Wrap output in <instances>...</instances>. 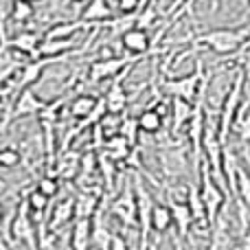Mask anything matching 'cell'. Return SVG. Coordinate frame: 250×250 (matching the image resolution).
Returning <instances> with one entry per match:
<instances>
[{
    "label": "cell",
    "instance_id": "cell-3",
    "mask_svg": "<svg viewBox=\"0 0 250 250\" xmlns=\"http://www.w3.org/2000/svg\"><path fill=\"white\" fill-rule=\"evenodd\" d=\"M200 180H202L200 182V193H202V202H204V207H207L208 222H211V226H215L217 220H220L222 207H224V198H226L224 187L213 180L208 163H204L202 167H200Z\"/></svg>",
    "mask_w": 250,
    "mask_h": 250
},
{
    "label": "cell",
    "instance_id": "cell-29",
    "mask_svg": "<svg viewBox=\"0 0 250 250\" xmlns=\"http://www.w3.org/2000/svg\"><path fill=\"white\" fill-rule=\"evenodd\" d=\"M235 132L239 134V138H242L244 143H250V110L248 112L239 110L237 121H235Z\"/></svg>",
    "mask_w": 250,
    "mask_h": 250
},
{
    "label": "cell",
    "instance_id": "cell-25",
    "mask_svg": "<svg viewBox=\"0 0 250 250\" xmlns=\"http://www.w3.org/2000/svg\"><path fill=\"white\" fill-rule=\"evenodd\" d=\"M237 202H246L250 207V173L244 167L237 171V193H235Z\"/></svg>",
    "mask_w": 250,
    "mask_h": 250
},
{
    "label": "cell",
    "instance_id": "cell-23",
    "mask_svg": "<svg viewBox=\"0 0 250 250\" xmlns=\"http://www.w3.org/2000/svg\"><path fill=\"white\" fill-rule=\"evenodd\" d=\"M163 121L165 119L158 114V110L149 108L145 110V112H141V117H138V125H141V132L145 134H156L160 132V127H163Z\"/></svg>",
    "mask_w": 250,
    "mask_h": 250
},
{
    "label": "cell",
    "instance_id": "cell-38",
    "mask_svg": "<svg viewBox=\"0 0 250 250\" xmlns=\"http://www.w3.org/2000/svg\"><path fill=\"white\" fill-rule=\"evenodd\" d=\"M64 4H73V2H83V0H62Z\"/></svg>",
    "mask_w": 250,
    "mask_h": 250
},
{
    "label": "cell",
    "instance_id": "cell-19",
    "mask_svg": "<svg viewBox=\"0 0 250 250\" xmlns=\"http://www.w3.org/2000/svg\"><path fill=\"white\" fill-rule=\"evenodd\" d=\"M86 22L77 20V22H64V24H55L44 33V40H73L75 33L86 29Z\"/></svg>",
    "mask_w": 250,
    "mask_h": 250
},
{
    "label": "cell",
    "instance_id": "cell-21",
    "mask_svg": "<svg viewBox=\"0 0 250 250\" xmlns=\"http://www.w3.org/2000/svg\"><path fill=\"white\" fill-rule=\"evenodd\" d=\"M75 213H77V220H92V217L99 213L97 195L82 193L77 200H75Z\"/></svg>",
    "mask_w": 250,
    "mask_h": 250
},
{
    "label": "cell",
    "instance_id": "cell-20",
    "mask_svg": "<svg viewBox=\"0 0 250 250\" xmlns=\"http://www.w3.org/2000/svg\"><path fill=\"white\" fill-rule=\"evenodd\" d=\"M171 226H173L171 207H167V204H156L154 215H151V230L158 233V235H163V233H167Z\"/></svg>",
    "mask_w": 250,
    "mask_h": 250
},
{
    "label": "cell",
    "instance_id": "cell-28",
    "mask_svg": "<svg viewBox=\"0 0 250 250\" xmlns=\"http://www.w3.org/2000/svg\"><path fill=\"white\" fill-rule=\"evenodd\" d=\"M156 20H158V11H156L154 2H147L145 7H143V11L136 16V29L147 31L149 26H154Z\"/></svg>",
    "mask_w": 250,
    "mask_h": 250
},
{
    "label": "cell",
    "instance_id": "cell-42",
    "mask_svg": "<svg viewBox=\"0 0 250 250\" xmlns=\"http://www.w3.org/2000/svg\"><path fill=\"white\" fill-rule=\"evenodd\" d=\"M248 7H250V0H248Z\"/></svg>",
    "mask_w": 250,
    "mask_h": 250
},
{
    "label": "cell",
    "instance_id": "cell-6",
    "mask_svg": "<svg viewBox=\"0 0 250 250\" xmlns=\"http://www.w3.org/2000/svg\"><path fill=\"white\" fill-rule=\"evenodd\" d=\"M46 101L42 97L35 95L33 88L18 92L16 101H13V110H11V119H22V117H40L46 110Z\"/></svg>",
    "mask_w": 250,
    "mask_h": 250
},
{
    "label": "cell",
    "instance_id": "cell-32",
    "mask_svg": "<svg viewBox=\"0 0 250 250\" xmlns=\"http://www.w3.org/2000/svg\"><path fill=\"white\" fill-rule=\"evenodd\" d=\"M22 160L20 151L13 149V147H7V149L0 151V165H2L4 169H11V167H18V163Z\"/></svg>",
    "mask_w": 250,
    "mask_h": 250
},
{
    "label": "cell",
    "instance_id": "cell-2",
    "mask_svg": "<svg viewBox=\"0 0 250 250\" xmlns=\"http://www.w3.org/2000/svg\"><path fill=\"white\" fill-rule=\"evenodd\" d=\"M244 82H246V73L239 70L237 77L233 79V86H230L229 95L224 97V104H222L220 110V134L222 141L226 143L230 129L235 127V121H237V114L242 110V99H244Z\"/></svg>",
    "mask_w": 250,
    "mask_h": 250
},
{
    "label": "cell",
    "instance_id": "cell-12",
    "mask_svg": "<svg viewBox=\"0 0 250 250\" xmlns=\"http://www.w3.org/2000/svg\"><path fill=\"white\" fill-rule=\"evenodd\" d=\"M121 44L123 48L127 53H134V55H143V53L149 51V33L143 29H129L125 31V33L121 35Z\"/></svg>",
    "mask_w": 250,
    "mask_h": 250
},
{
    "label": "cell",
    "instance_id": "cell-11",
    "mask_svg": "<svg viewBox=\"0 0 250 250\" xmlns=\"http://www.w3.org/2000/svg\"><path fill=\"white\" fill-rule=\"evenodd\" d=\"M171 204V213H173V226L178 230V239H187L189 230L195 226V220H193V213H191L189 204L185 202H169Z\"/></svg>",
    "mask_w": 250,
    "mask_h": 250
},
{
    "label": "cell",
    "instance_id": "cell-5",
    "mask_svg": "<svg viewBox=\"0 0 250 250\" xmlns=\"http://www.w3.org/2000/svg\"><path fill=\"white\" fill-rule=\"evenodd\" d=\"M134 193H136V204H138V226H141V250H147V239L151 233V215H154L156 202L147 187L143 185L141 176L134 178Z\"/></svg>",
    "mask_w": 250,
    "mask_h": 250
},
{
    "label": "cell",
    "instance_id": "cell-24",
    "mask_svg": "<svg viewBox=\"0 0 250 250\" xmlns=\"http://www.w3.org/2000/svg\"><path fill=\"white\" fill-rule=\"evenodd\" d=\"M110 244H112V235L101 224L99 213H97V222H92V246L99 250H110Z\"/></svg>",
    "mask_w": 250,
    "mask_h": 250
},
{
    "label": "cell",
    "instance_id": "cell-4",
    "mask_svg": "<svg viewBox=\"0 0 250 250\" xmlns=\"http://www.w3.org/2000/svg\"><path fill=\"white\" fill-rule=\"evenodd\" d=\"M207 86H208V82L204 79L202 62H198V66H195V73L185 75V77H180V79L165 82L163 88L173 97V99H185V101H189V104H195Z\"/></svg>",
    "mask_w": 250,
    "mask_h": 250
},
{
    "label": "cell",
    "instance_id": "cell-17",
    "mask_svg": "<svg viewBox=\"0 0 250 250\" xmlns=\"http://www.w3.org/2000/svg\"><path fill=\"white\" fill-rule=\"evenodd\" d=\"M193 110H195V104H189V101H185V99H171V117H173L171 129L173 132H180L182 125L191 121Z\"/></svg>",
    "mask_w": 250,
    "mask_h": 250
},
{
    "label": "cell",
    "instance_id": "cell-35",
    "mask_svg": "<svg viewBox=\"0 0 250 250\" xmlns=\"http://www.w3.org/2000/svg\"><path fill=\"white\" fill-rule=\"evenodd\" d=\"M187 2H189V0H173V2H171V4H169L167 13H169V16H173V13H176V11H178V9H180V7H182V4H187Z\"/></svg>",
    "mask_w": 250,
    "mask_h": 250
},
{
    "label": "cell",
    "instance_id": "cell-40",
    "mask_svg": "<svg viewBox=\"0 0 250 250\" xmlns=\"http://www.w3.org/2000/svg\"><path fill=\"white\" fill-rule=\"evenodd\" d=\"M29 2H40V0H29Z\"/></svg>",
    "mask_w": 250,
    "mask_h": 250
},
{
    "label": "cell",
    "instance_id": "cell-36",
    "mask_svg": "<svg viewBox=\"0 0 250 250\" xmlns=\"http://www.w3.org/2000/svg\"><path fill=\"white\" fill-rule=\"evenodd\" d=\"M0 250H11V246H9V239L4 237L2 242H0Z\"/></svg>",
    "mask_w": 250,
    "mask_h": 250
},
{
    "label": "cell",
    "instance_id": "cell-13",
    "mask_svg": "<svg viewBox=\"0 0 250 250\" xmlns=\"http://www.w3.org/2000/svg\"><path fill=\"white\" fill-rule=\"evenodd\" d=\"M70 246L73 250L92 248V220H75L70 230Z\"/></svg>",
    "mask_w": 250,
    "mask_h": 250
},
{
    "label": "cell",
    "instance_id": "cell-8",
    "mask_svg": "<svg viewBox=\"0 0 250 250\" xmlns=\"http://www.w3.org/2000/svg\"><path fill=\"white\" fill-rule=\"evenodd\" d=\"M31 208H29V202H22V207L16 211L11 220V235L18 239V242H24L29 244L31 248H38L35 246V229H33V222H31Z\"/></svg>",
    "mask_w": 250,
    "mask_h": 250
},
{
    "label": "cell",
    "instance_id": "cell-27",
    "mask_svg": "<svg viewBox=\"0 0 250 250\" xmlns=\"http://www.w3.org/2000/svg\"><path fill=\"white\" fill-rule=\"evenodd\" d=\"M208 250H230V237L226 233V229L222 224L213 226V233H211V246Z\"/></svg>",
    "mask_w": 250,
    "mask_h": 250
},
{
    "label": "cell",
    "instance_id": "cell-10",
    "mask_svg": "<svg viewBox=\"0 0 250 250\" xmlns=\"http://www.w3.org/2000/svg\"><path fill=\"white\" fill-rule=\"evenodd\" d=\"M2 46L13 48V51L22 53V55L38 57L40 60V46H42V40H40L33 31H20V33H16L11 40H4Z\"/></svg>",
    "mask_w": 250,
    "mask_h": 250
},
{
    "label": "cell",
    "instance_id": "cell-18",
    "mask_svg": "<svg viewBox=\"0 0 250 250\" xmlns=\"http://www.w3.org/2000/svg\"><path fill=\"white\" fill-rule=\"evenodd\" d=\"M104 101H105V110H108L110 114H121L125 110V105H127V95H125L123 83L119 82V79L112 82V86H110Z\"/></svg>",
    "mask_w": 250,
    "mask_h": 250
},
{
    "label": "cell",
    "instance_id": "cell-31",
    "mask_svg": "<svg viewBox=\"0 0 250 250\" xmlns=\"http://www.w3.org/2000/svg\"><path fill=\"white\" fill-rule=\"evenodd\" d=\"M141 132V125H138V117L136 119H125L123 125H121V132L119 134H123L125 138H127L132 145H136V134Z\"/></svg>",
    "mask_w": 250,
    "mask_h": 250
},
{
    "label": "cell",
    "instance_id": "cell-7",
    "mask_svg": "<svg viewBox=\"0 0 250 250\" xmlns=\"http://www.w3.org/2000/svg\"><path fill=\"white\" fill-rule=\"evenodd\" d=\"M134 60H127V57H105L101 62H95V64L88 68V79L92 83H99L104 79H112V77H119V73L129 66Z\"/></svg>",
    "mask_w": 250,
    "mask_h": 250
},
{
    "label": "cell",
    "instance_id": "cell-41",
    "mask_svg": "<svg viewBox=\"0 0 250 250\" xmlns=\"http://www.w3.org/2000/svg\"><path fill=\"white\" fill-rule=\"evenodd\" d=\"M90 250H99V248H95V246H92V248H90Z\"/></svg>",
    "mask_w": 250,
    "mask_h": 250
},
{
    "label": "cell",
    "instance_id": "cell-14",
    "mask_svg": "<svg viewBox=\"0 0 250 250\" xmlns=\"http://www.w3.org/2000/svg\"><path fill=\"white\" fill-rule=\"evenodd\" d=\"M99 99L92 95H79L73 99V104H70L68 112L73 119H86V117H95L97 112H99Z\"/></svg>",
    "mask_w": 250,
    "mask_h": 250
},
{
    "label": "cell",
    "instance_id": "cell-15",
    "mask_svg": "<svg viewBox=\"0 0 250 250\" xmlns=\"http://www.w3.org/2000/svg\"><path fill=\"white\" fill-rule=\"evenodd\" d=\"M110 18H112V9H110L108 0H90L82 13V20L86 24H99V22H105Z\"/></svg>",
    "mask_w": 250,
    "mask_h": 250
},
{
    "label": "cell",
    "instance_id": "cell-43",
    "mask_svg": "<svg viewBox=\"0 0 250 250\" xmlns=\"http://www.w3.org/2000/svg\"><path fill=\"white\" fill-rule=\"evenodd\" d=\"M191 250H195V248H191Z\"/></svg>",
    "mask_w": 250,
    "mask_h": 250
},
{
    "label": "cell",
    "instance_id": "cell-33",
    "mask_svg": "<svg viewBox=\"0 0 250 250\" xmlns=\"http://www.w3.org/2000/svg\"><path fill=\"white\" fill-rule=\"evenodd\" d=\"M141 9V0H117V11L121 16H134Z\"/></svg>",
    "mask_w": 250,
    "mask_h": 250
},
{
    "label": "cell",
    "instance_id": "cell-22",
    "mask_svg": "<svg viewBox=\"0 0 250 250\" xmlns=\"http://www.w3.org/2000/svg\"><path fill=\"white\" fill-rule=\"evenodd\" d=\"M9 16H11L13 22L24 24V22H29L31 18L35 16V7L29 0H11V11H9Z\"/></svg>",
    "mask_w": 250,
    "mask_h": 250
},
{
    "label": "cell",
    "instance_id": "cell-37",
    "mask_svg": "<svg viewBox=\"0 0 250 250\" xmlns=\"http://www.w3.org/2000/svg\"><path fill=\"white\" fill-rule=\"evenodd\" d=\"M242 250H250V233L246 235V239H244V246H242Z\"/></svg>",
    "mask_w": 250,
    "mask_h": 250
},
{
    "label": "cell",
    "instance_id": "cell-30",
    "mask_svg": "<svg viewBox=\"0 0 250 250\" xmlns=\"http://www.w3.org/2000/svg\"><path fill=\"white\" fill-rule=\"evenodd\" d=\"M35 189L42 191V193L48 195V198H55L57 191H60V182H57L53 176H44V178H40V182H38Z\"/></svg>",
    "mask_w": 250,
    "mask_h": 250
},
{
    "label": "cell",
    "instance_id": "cell-26",
    "mask_svg": "<svg viewBox=\"0 0 250 250\" xmlns=\"http://www.w3.org/2000/svg\"><path fill=\"white\" fill-rule=\"evenodd\" d=\"M26 202H29L31 213L38 217V215H42V213L48 208V202H51V198H48V195H44L42 191L33 189V191L29 193V198H26Z\"/></svg>",
    "mask_w": 250,
    "mask_h": 250
},
{
    "label": "cell",
    "instance_id": "cell-1",
    "mask_svg": "<svg viewBox=\"0 0 250 250\" xmlns=\"http://www.w3.org/2000/svg\"><path fill=\"white\" fill-rule=\"evenodd\" d=\"M248 35H250L248 26H244V29H213L207 31V33L195 35L191 42L204 44L207 48L215 51L217 55H230V53H237L246 44Z\"/></svg>",
    "mask_w": 250,
    "mask_h": 250
},
{
    "label": "cell",
    "instance_id": "cell-34",
    "mask_svg": "<svg viewBox=\"0 0 250 250\" xmlns=\"http://www.w3.org/2000/svg\"><path fill=\"white\" fill-rule=\"evenodd\" d=\"M110 250H127V244L121 235H112V244H110Z\"/></svg>",
    "mask_w": 250,
    "mask_h": 250
},
{
    "label": "cell",
    "instance_id": "cell-9",
    "mask_svg": "<svg viewBox=\"0 0 250 250\" xmlns=\"http://www.w3.org/2000/svg\"><path fill=\"white\" fill-rule=\"evenodd\" d=\"M110 211H112L123 224H127V226L138 224V204H136V193H134L132 185H127V189H125V193L121 198L114 200Z\"/></svg>",
    "mask_w": 250,
    "mask_h": 250
},
{
    "label": "cell",
    "instance_id": "cell-16",
    "mask_svg": "<svg viewBox=\"0 0 250 250\" xmlns=\"http://www.w3.org/2000/svg\"><path fill=\"white\" fill-rule=\"evenodd\" d=\"M70 220H77V213H75V200L66 198L62 200L60 204H55V208H53V215H51V230L60 229V226L68 224Z\"/></svg>",
    "mask_w": 250,
    "mask_h": 250
},
{
    "label": "cell",
    "instance_id": "cell-39",
    "mask_svg": "<svg viewBox=\"0 0 250 250\" xmlns=\"http://www.w3.org/2000/svg\"><path fill=\"white\" fill-rule=\"evenodd\" d=\"M180 242H182V239H178V242H176V250H182V244Z\"/></svg>",
    "mask_w": 250,
    "mask_h": 250
}]
</instances>
